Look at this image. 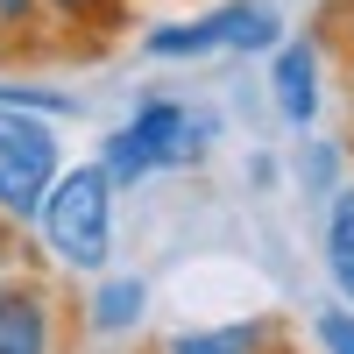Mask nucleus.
Instances as JSON below:
<instances>
[{"label": "nucleus", "instance_id": "nucleus-1", "mask_svg": "<svg viewBox=\"0 0 354 354\" xmlns=\"http://www.w3.org/2000/svg\"><path fill=\"white\" fill-rule=\"evenodd\" d=\"M36 227H43V248L64 270H78V277L106 270V255H113V177L100 163L57 170L43 205H36Z\"/></svg>", "mask_w": 354, "mask_h": 354}, {"label": "nucleus", "instance_id": "nucleus-2", "mask_svg": "<svg viewBox=\"0 0 354 354\" xmlns=\"http://www.w3.org/2000/svg\"><path fill=\"white\" fill-rule=\"evenodd\" d=\"M205 135H213V121L192 113L185 100H142V106L128 113V128H113L100 170L113 177V185H135V177H149V170L192 163V156L205 149Z\"/></svg>", "mask_w": 354, "mask_h": 354}, {"label": "nucleus", "instance_id": "nucleus-3", "mask_svg": "<svg viewBox=\"0 0 354 354\" xmlns=\"http://www.w3.org/2000/svg\"><path fill=\"white\" fill-rule=\"evenodd\" d=\"M57 177V135L43 113L0 106V220H36V205Z\"/></svg>", "mask_w": 354, "mask_h": 354}, {"label": "nucleus", "instance_id": "nucleus-4", "mask_svg": "<svg viewBox=\"0 0 354 354\" xmlns=\"http://www.w3.org/2000/svg\"><path fill=\"white\" fill-rule=\"evenodd\" d=\"M277 36H283V21L270 0H227L198 21H170L156 36H142V50L149 57H213V50H270Z\"/></svg>", "mask_w": 354, "mask_h": 354}, {"label": "nucleus", "instance_id": "nucleus-5", "mask_svg": "<svg viewBox=\"0 0 354 354\" xmlns=\"http://www.w3.org/2000/svg\"><path fill=\"white\" fill-rule=\"evenodd\" d=\"M0 354H50V290L0 277Z\"/></svg>", "mask_w": 354, "mask_h": 354}, {"label": "nucleus", "instance_id": "nucleus-6", "mask_svg": "<svg viewBox=\"0 0 354 354\" xmlns=\"http://www.w3.org/2000/svg\"><path fill=\"white\" fill-rule=\"evenodd\" d=\"M270 85H277V113L290 128H312L319 121V50L312 43H283Z\"/></svg>", "mask_w": 354, "mask_h": 354}, {"label": "nucleus", "instance_id": "nucleus-7", "mask_svg": "<svg viewBox=\"0 0 354 354\" xmlns=\"http://www.w3.org/2000/svg\"><path fill=\"white\" fill-rule=\"evenodd\" d=\"M277 347H283V333L270 319H234V326H213V333H177L156 354H277Z\"/></svg>", "mask_w": 354, "mask_h": 354}, {"label": "nucleus", "instance_id": "nucleus-8", "mask_svg": "<svg viewBox=\"0 0 354 354\" xmlns=\"http://www.w3.org/2000/svg\"><path fill=\"white\" fill-rule=\"evenodd\" d=\"M326 277L333 290L354 305V185L326 198Z\"/></svg>", "mask_w": 354, "mask_h": 354}, {"label": "nucleus", "instance_id": "nucleus-9", "mask_svg": "<svg viewBox=\"0 0 354 354\" xmlns=\"http://www.w3.org/2000/svg\"><path fill=\"white\" fill-rule=\"evenodd\" d=\"M142 305H149L142 277H113V283L93 290V326H100V333H128L135 319H142Z\"/></svg>", "mask_w": 354, "mask_h": 354}, {"label": "nucleus", "instance_id": "nucleus-10", "mask_svg": "<svg viewBox=\"0 0 354 354\" xmlns=\"http://www.w3.org/2000/svg\"><path fill=\"white\" fill-rule=\"evenodd\" d=\"M319 347L326 354H354V312H319Z\"/></svg>", "mask_w": 354, "mask_h": 354}, {"label": "nucleus", "instance_id": "nucleus-11", "mask_svg": "<svg viewBox=\"0 0 354 354\" xmlns=\"http://www.w3.org/2000/svg\"><path fill=\"white\" fill-rule=\"evenodd\" d=\"M43 8L71 15V21H113V15H121V0H43Z\"/></svg>", "mask_w": 354, "mask_h": 354}]
</instances>
